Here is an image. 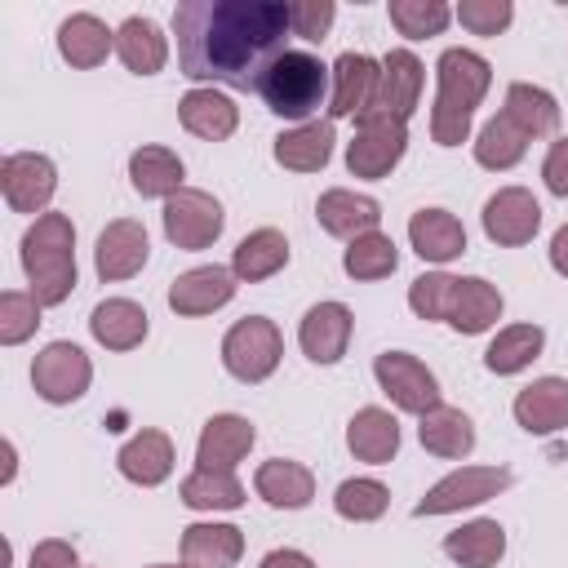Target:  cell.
Masks as SVG:
<instances>
[{"label":"cell","instance_id":"1","mask_svg":"<svg viewBox=\"0 0 568 568\" xmlns=\"http://www.w3.org/2000/svg\"><path fill=\"white\" fill-rule=\"evenodd\" d=\"M288 31L284 0H182L173 9L182 75L240 93L262 89L271 62L288 53Z\"/></svg>","mask_w":568,"mask_h":568},{"label":"cell","instance_id":"2","mask_svg":"<svg viewBox=\"0 0 568 568\" xmlns=\"http://www.w3.org/2000/svg\"><path fill=\"white\" fill-rule=\"evenodd\" d=\"M435 84L439 89H435V106H430V138L439 146H462L470 138L475 106L484 102V93L493 84V67L475 49H444L435 62Z\"/></svg>","mask_w":568,"mask_h":568},{"label":"cell","instance_id":"3","mask_svg":"<svg viewBox=\"0 0 568 568\" xmlns=\"http://www.w3.org/2000/svg\"><path fill=\"white\" fill-rule=\"evenodd\" d=\"M22 271L40 306H62L75 288V226L67 213H40L22 231Z\"/></svg>","mask_w":568,"mask_h":568},{"label":"cell","instance_id":"4","mask_svg":"<svg viewBox=\"0 0 568 568\" xmlns=\"http://www.w3.org/2000/svg\"><path fill=\"white\" fill-rule=\"evenodd\" d=\"M333 71L315 58V53H306V49H288V53H280L275 62H271V71L262 75V102H266V111H275L280 120H297V124H311V115L328 102V93H333Z\"/></svg>","mask_w":568,"mask_h":568},{"label":"cell","instance_id":"5","mask_svg":"<svg viewBox=\"0 0 568 568\" xmlns=\"http://www.w3.org/2000/svg\"><path fill=\"white\" fill-rule=\"evenodd\" d=\"M280 355H284V337L280 328L266 320V315H244L226 328L222 337V364L235 382H266L275 368H280Z\"/></svg>","mask_w":568,"mask_h":568},{"label":"cell","instance_id":"6","mask_svg":"<svg viewBox=\"0 0 568 568\" xmlns=\"http://www.w3.org/2000/svg\"><path fill=\"white\" fill-rule=\"evenodd\" d=\"M408 151V124L386 115H359L355 138L346 142V169L364 182H382Z\"/></svg>","mask_w":568,"mask_h":568},{"label":"cell","instance_id":"7","mask_svg":"<svg viewBox=\"0 0 568 568\" xmlns=\"http://www.w3.org/2000/svg\"><path fill=\"white\" fill-rule=\"evenodd\" d=\"M373 377H377V386L386 390V399L399 413L426 417L430 408H439V382H435V373L417 355H408V351H382L373 359Z\"/></svg>","mask_w":568,"mask_h":568},{"label":"cell","instance_id":"8","mask_svg":"<svg viewBox=\"0 0 568 568\" xmlns=\"http://www.w3.org/2000/svg\"><path fill=\"white\" fill-rule=\"evenodd\" d=\"M510 488V470L506 466H462L453 475H444L439 484H430L422 493V501L413 506L417 519H430V515H453L462 506H479V501H493L497 493Z\"/></svg>","mask_w":568,"mask_h":568},{"label":"cell","instance_id":"9","mask_svg":"<svg viewBox=\"0 0 568 568\" xmlns=\"http://www.w3.org/2000/svg\"><path fill=\"white\" fill-rule=\"evenodd\" d=\"M160 217H164L169 244L173 248H186V253L209 248L222 235V226H226L222 204L209 191H200V186H182L173 200H164V213Z\"/></svg>","mask_w":568,"mask_h":568},{"label":"cell","instance_id":"10","mask_svg":"<svg viewBox=\"0 0 568 568\" xmlns=\"http://www.w3.org/2000/svg\"><path fill=\"white\" fill-rule=\"evenodd\" d=\"M93 382V364L75 342H49L31 359V386L44 404H75Z\"/></svg>","mask_w":568,"mask_h":568},{"label":"cell","instance_id":"11","mask_svg":"<svg viewBox=\"0 0 568 568\" xmlns=\"http://www.w3.org/2000/svg\"><path fill=\"white\" fill-rule=\"evenodd\" d=\"M58 191V169L40 151H13L0 160V195L13 213H44V204Z\"/></svg>","mask_w":568,"mask_h":568},{"label":"cell","instance_id":"12","mask_svg":"<svg viewBox=\"0 0 568 568\" xmlns=\"http://www.w3.org/2000/svg\"><path fill=\"white\" fill-rule=\"evenodd\" d=\"M422 84H426V71L417 62L413 49H390L382 58V75H377V93L368 102L364 115H386V120H404L417 111L422 102Z\"/></svg>","mask_w":568,"mask_h":568},{"label":"cell","instance_id":"13","mask_svg":"<svg viewBox=\"0 0 568 568\" xmlns=\"http://www.w3.org/2000/svg\"><path fill=\"white\" fill-rule=\"evenodd\" d=\"M484 235L493 240V244H501V248H519V244H528L532 235H537V226H541V204H537V195L532 191H524V186H501V191H493L488 200H484Z\"/></svg>","mask_w":568,"mask_h":568},{"label":"cell","instance_id":"14","mask_svg":"<svg viewBox=\"0 0 568 568\" xmlns=\"http://www.w3.org/2000/svg\"><path fill=\"white\" fill-rule=\"evenodd\" d=\"M151 257V240H146V226L133 222V217H115L102 226L98 235V248H93V266L106 284H120V280H133Z\"/></svg>","mask_w":568,"mask_h":568},{"label":"cell","instance_id":"15","mask_svg":"<svg viewBox=\"0 0 568 568\" xmlns=\"http://www.w3.org/2000/svg\"><path fill=\"white\" fill-rule=\"evenodd\" d=\"M355 315L346 302H315L297 324V346L311 364H337L351 346Z\"/></svg>","mask_w":568,"mask_h":568},{"label":"cell","instance_id":"16","mask_svg":"<svg viewBox=\"0 0 568 568\" xmlns=\"http://www.w3.org/2000/svg\"><path fill=\"white\" fill-rule=\"evenodd\" d=\"M235 297V271L231 266H191L169 284V306L173 315H213Z\"/></svg>","mask_w":568,"mask_h":568},{"label":"cell","instance_id":"17","mask_svg":"<svg viewBox=\"0 0 568 568\" xmlns=\"http://www.w3.org/2000/svg\"><path fill=\"white\" fill-rule=\"evenodd\" d=\"M253 439H257V430H253L248 417H240V413H213L204 422L200 439H195V462L204 470H235L248 457Z\"/></svg>","mask_w":568,"mask_h":568},{"label":"cell","instance_id":"18","mask_svg":"<svg viewBox=\"0 0 568 568\" xmlns=\"http://www.w3.org/2000/svg\"><path fill=\"white\" fill-rule=\"evenodd\" d=\"M377 75H382V62H373L368 53H342L333 62V93H328V115L333 120H346V115H364L373 93H377Z\"/></svg>","mask_w":568,"mask_h":568},{"label":"cell","instance_id":"19","mask_svg":"<svg viewBox=\"0 0 568 568\" xmlns=\"http://www.w3.org/2000/svg\"><path fill=\"white\" fill-rule=\"evenodd\" d=\"M515 422L528 430V435H555L568 426V377H537L528 382L515 404H510Z\"/></svg>","mask_w":568,"mask_h":568},{"label":"cell","instance_id":"20","mask_svg":"<svg viewBox=\"0 0 568 568\" xmlns=\"http://www.w3.org/2000/svg\"><path fill=\"white\" fill-rule=\"evenodd\" d=\"M315 217H320V226H324L328 235H337V240L351 244V240L377 231L382 204H377L373 195H355V191H346V186H333V191H324V195L315 200Z\"/></svg>","mask_w":568,"mask_h":568},{"label":"cell","instance_id":"21","mask_svg":"<svg viewBox=\"0 0 568 568\" xmlns=\"http://www.w3.org/2000/svg\"><path fill=\"white\" fill-rule=\"evenodd\" d=\"M408 244H413V253L422 262L444 266V262L466 253V226L448 209H417L408 217Z\"/></svg>","mask_w":568,"mask_h":568},{"label":"cell","instance_id":"22","mask_svg":"<svg viewBox=\"0 0 568 568\" xmlns=\"http://www.w3.org/2000/svg\"><path fill=\"white\" fill-rule=\"evenodd\" d=\"M115 466H120V475L129 484L155 488V484H164L173 475V439L164 430H138L133 439L120 444Z\"/></svg>","mask_w":568,"mask_h":568},{"label":"cell","instance_id":"23","mask_svg":"<svg viewBox=\"0 0 568 568\" xmlns=\"http://www.w3.org/2000/svg\"><path fill=\"white\" fill-rule=\"evenodd\" d=\"M501 293L497 284H488L484 275H457V288H453V306H448V320L462 337H475V333H488L497 320H501Z\"/></svg>","mask_w":568,"mask_h":568},{"label":"cell","instance_id":"24","mask_svg":"<svg viewBox=\"0 0 568 568\" xmlns=\"http://www.w3.org/2000/svg\"><path fill=\"white\" fill-rule=\"evenodd\" d=\"M333 120H311V124H293L275 138V164L293 169V173H320L333 160Z\"/></svg>","mask_w":568,"mask_h":568},{"label":"cell","instance_id":"25","mask_svg":"<svg viewBox=\"0 0 568 568\" xmlns=\"http://www.w3.org/2000/svg\"><path fill=\"white\" fill-rule=\"evenodd\" d=\"M146 328H151L146 324V311L133 297H106L89 315V333L106 351H133V346H142L146 342Z\"/></svg>","mask_w":568,"mask_h":568},{"label":"cell","instance_id":"26","mask_svg":"<svg viewBox=\"0 0 568 568\" xmlns=\"http://www.w3.org/2000/svg\"><path fill=\"white\" fill-rule=\"evenodd\" d=\"M346 448L355 453V462H368V466H386L395 453H399V422L395 413L368 404L359 408L351 422H346Z\"/></svg>","mask_w":568,"mask_h":568},{"label":"cell","instance_id":"27","mask_svg":"<svg viewBox=\"0 0 568 568\" xmlns=\"http://www.w3.org/2000/svg\"><path fill=\"white\" fill-rule=\"evenodd\" d=\"M253 488H257V497H262L266 506H275V510H302V506H311V497H315V475H311L302 462L271 457V462L257 466Z\"/></svg>","mask_w":568,"mask_h":568},{"label":"cell","instance_id":"28","mask_svg":"<svg viewBox=\"0 0 568 568\" xmlns=\"http://www.w3.org/2000/svg\"><path fill=\"white\" fill-rule=\"evenodd\" d=\"M111 49H115V31L98 13H71V18H62V27H58V53H62V62L89 71V67H102Z\"/></svg>","mask_w":568,"mask_h":568},{"label":"cell","instance_id":"29","mask_svg":"<svg viewBox=\"0 0 568 568\" xmlns=\"http://www.w3.org/2000/svg\"><path fill=\"white\" fill-rule=\"evenodd\" d=\"M178 120H182L186 133H195L204 142H226L240 124V106L217 89H191L178 102Z\"/></svg>","mask_w":568,"mask_h":568},{"label":"cell","instance_id":"30","mask_svg":"<svg viewBox=\"0 0 568 568\" xmlns=\"http://www.w3.org/2000/svg\"><path fill=\"white\" fill-rule=\"evenodd\" d=\"M182 178H186V164L169 146H138L129 155V182L142 200H173L182 191Z\"/></svg>","mask_w":568,"mask_h":568},{"label":"cell","instance_id":"31","mask_svg":"<svg viewBox=\"0 0 568 568\" xmlns=\"http://www.w3.org/2000/svg\"><path fill=\"white\" fill-rule=\"evenodd\" d=\"M244 555V532L235 524H191L182 528V564L191 568H235Z\"/></svg>","mask_w":568,"mask_h":568},{"label":"cell","instance_id":"32","mask_svg":"<svg viewBox=\"0 0 568 568\" xmlns=\"http://www.w3.org/2000/svg\"><path fill=\"white\" fill-rule=\"evenodd\" d=\"M284 266H288V240H284V231H275V226L248 231V235L235 244V253H231V271H235V280H244V284L271 280V275L284 271Z\"/></svg>","mask_w":568,"mask_h":568},{"label":"cell","instance_id":"33","mask_svg":"<svg viewBox=\"0 0 568 568\" xmlns=\"http://www.w3.org/2000/svg\"><path fill=\"white\" fill-rule=\"evenodd\" d=\"M417 439H422L426 453H435L444 462H457V457H466L475 448V422L462 408L439 404L426 417H417Z\"/></svg>","mask_w":568,"mask_h":568},{"label":"cell","instance_id":"34","mask_svg":"<svg viewBox=\"0 0 568 568\" xmlns=\"http://www.w3.org/2000/svg\"><path fill=\"white\" fill-rule=\"evenodd\" d=\"M115 53H120V62H124L133 75H155V71L169 62V40H164V31H160L151 18L133 13V18H124L120 31H115Z\"/></svg>","mask_w":568,"mask_h":568},{"label":"cell","instance_id":"35","mask_svg":"<svg viewBox=\"0 0 568 568\" xmlns=\"http://www.w3.org/2000/svg\"><path fill=\"white\" fill-rule=\"evenodd\" d=\"M444 555L462 568H497L506 555V528L497 519H470L444 537Z\"/></svg>","mask_w":568,"mask_h":568},{"label":"cell","instance_id":"36","mask_svg":"<svg viewBox=\"0 0 568 568\" xmlns=\"http://www.w3.org/2000/svg\"><path fill=\"white\" fill-rule=\"evenodd\" d=\"M501 115L510 124H519L528 138H550L559 129V102H555V93H546L541 84H528V80H515L506 89Z\"/></svg>","mask_w":568,"mask_h":568},{"label":"cell","instance_id":"37","mask_svg":"<svg viewBox=\"0 0 568 568\" xmlns=\"http://www.w3.org/2000/svg\"><path fill=\"white\" fill-rule=\"evenodd\" d=\"M541 346H546L541 324H506V328L488 342V351H484V368L497 373V377L524 373V368L541 355Z\"/></svg>","mask_w":568,"mask_h":568},{"label":"cell","instance_id":"38","mask_svg":"<svg viewBox=\"0 0 568 568\" xmlns=\"http://www.w3.org/2000/svg\"><path fill=\"white\" fill-rule=\"evenodd\" d=\"M178 497L191 510H240L244 506V484L235 479V470H204V466H195L182 479Z\"/></svg>","mask_w":568,"mask_h":568},{"label":"cell","instance_id":"39","mask_svg":"<svg viewBox=\"0 0 568 568\" xmlns=\"http://www.w3.org/2000/svg\"><path fill=\"white\" fill-rule=\"evenodd\" d=\"M528 142H532V138L497 111V115L479 129V138H475V164H479V169H493V173H506V169H515V164L524 160Z\"/></svg>","mask_w":568,"mask_h":568},{"label":"cell","instance_id":"40","mask_svg":"<svg viewBox=\"0 0 568 568\" xmlns=\"http://www.w3.org/2000/svg\"><path fill=\"white\" fill-rule=\"evenodd\" d=\"M395 266H399V248L382 231H368V235L351 240L346 253H342V271L351 280H386V275H395Z\"/></svg>","mask_w":568,"mask_h":568},{"label":"cell","instance_id":"41","mask_svg":"<svg viewBox=\"0 0 568 568\" xmlns=\"http://www.w3.org/2000/svg\"><path fill=\"white\" fill-rule=\"evenodd\" d=\"M390 506V488L382 479H368V475H355V479H342L337 493H333V510L351 524H373L382 519Z\"/></svg>","mask_w":568,"mask_h":568},{"label":"cell","instance_id":"42","mask_svg":"<svg viewBox=\"0 0 568 568\" xmlns=\"http://www.w3.org/2000/svg\"><path fill=\"white\" fill-rule=\"evenodd\" d=\"M390 22L399 36L408 40H426V36H439L448 22H453V9L444 0H390L386 4Z\"/></svg>","mask_w":568,"mask_h":568},{"label":"cell","instance_id":"43","mask_svg":"<svg viewBox=\"0 0 568 568\" xmlns=\"http://www.w3.org/2000/svg\"><path fill=\"white\" fill-rule=\"evenodd\" d=\"M453 288H457V275H448V271H426V275H417V280L408 284V306H413V315L426 320V324L448 320Z\"/></svg>","mask_w":568,"mask_h":568},{"label":"cell","instance_id":"44","mask_svg":"<svg viewBox=\"0 0 568 568\" xmlns=\"http://www.w3.org/2000/svg\"><path fill=\"white\" fill-rule=\"evenodd\" d=\"M40 302L22 288H4L0 293V342L4 346H22L36 328H40Z\"/></svg>","mask_w":568,"mask_h":568},{"label":"cell","instance_id":"45","mask_svg":"<svg viewBox=\"0 0 568 568\" xmlns=\"http://www.w3.org/2000/svg\"><path fill=\"white\" fill-rule=\"evenodd\" d=\"M453 18L470 31V36H501L515 18V4L510 0H462L453 9Z\"/></svg>","mask_w":568,"mask_h":568},{"label":"cell","instance_id":"46","mask_svg":"<svg viewBox=\"0 0 568 568\" xmlns=\"http://www.w3.org/2000/svg\"><path fill=\"white\" fill-rule=\"evenodd\" d=\"M333 18H337V4H333V0H293V4H288V27H293V36H302V40H311V44L328 36Z\"/></svg>","mask_w":568,"mask_h":568},{"label":"cell","instance_id":"47","mask_svg":"<svg viewBox=\"0 0 568 568\" xmlns=\"http://www.w3.org/2000/svg\"><path fill=\"white\" fill-rule=\"evenodd\" d=\"M541 182H546L550 195L568 200V138L550 142V151H546V160H541Z\"/></svg>","mask_w":568,"mask_h":568},{"label":"cell","instance_id":"48","mask_svg":"<svg viewBox=\"0 0 568 568\" xmlns=\"http://www.w3.org/2000/svg\"><path fill=\"white\" fill-rule=\"evenodd\" d=\"M27 568H80V555H75V546H71V541L49 537V541H40V546L31 550Z\"/></svg>","mask_w":568,"mask_h":568},{"label":"cell","instance_id":"49","mask_svg":"<svg viewBox=\"0 0 568 568\" xmlns=\"http://www.w3.org/2000/svg\"><path fill=\"white\" fill-rule=\"evenodd\" d=\"M257 568H315V559L302 555V550H293V546H280V550H271Z\"/></svg>","mask_w":568,"mask_h":568},{"label":"cell","instance_id":"50","mask_svg":"<svg viewBox=\"0 0 568 568\" xmlns=\"http://www.w3.org/2000/svg\"><path fill=\"white\" fill-rule=\"evenodd\" d=\"M550 266H555V271L568 280V222H564V226L550 235Z\"/></svg>","mask_w":568,"mask_h":568},{"label":"cell","instance_id":"51","mask_svg":"<svg viewBox=\"0 0 568 568\" xmlns=\"http://www.w3.org/2000/svg\"><path fill=\"white\" fill-rule=\"evenodd\" d=\"M0 479H4V484L13 479V444H9V439H4V475H0Z\"/></svg>","mask_w":568,"mask_h":568},{"label":"cell","instance_id":"52","mask_svg":"<svg viewBox=\"0 0 568 568\" xmlns=\"http://www.w3.org/2000/svg\"><path fill=\"white\" fill-rule=\"evenodd\" d=\"M146 568H191V564H146Z\"/></svg>","mask_w":568,"mask_h":568}]
</instances>
